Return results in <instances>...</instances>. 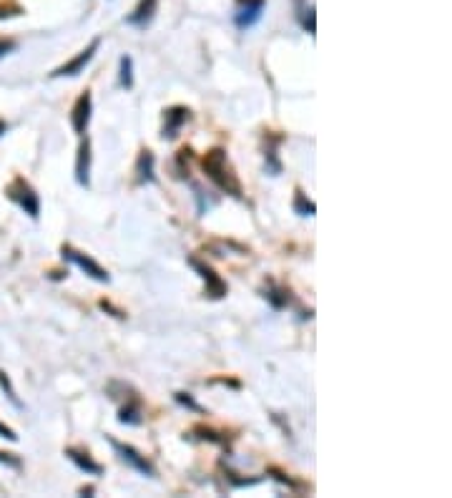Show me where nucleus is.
Segmentation results:
<instances>
[{"label":"nucleus","instance_id":"13","mask_svg":"<svg viewBox=\"0 0 452 498\" xmlns=\"http://www.w3.org/2000/svg\"><path fill=\"white\" fill-rule=\"evenodd\" d=\"M118 420L123 425H141L143 423V410H141V401L136 396L126 403V405L118 410Z\"/></svg>","mask_w":452,"mask_h":498},{"label":"nucleus","instance_id":"2","mask_svg":"<svg viewBox=\"0 0 452 498\" xmlns=\"http://www.w3.org/2000/svg\"><path fill=\"white\" fill-rule=\"evenodd\" d=\"M8 196H11V199L16 201V204L20 206V209H23L30 219H38L40 199H38V194H35V189L30 186L28 182H25V179H16V182L8 186Z\"/></svg>","mask_w":452,"mask_h":498},{"label":"nucleus","instance_id":"22","mask_svg":"<svg viewBox=\"0 0 452 498\" xmlns=\"http://www.w3.org/2000/svg\"><path fill=\"white\" fill-rule=\"evenodd\" d=\"M101 307H104V309H109V312H114V317H118V320H123V317H126V312H123V309H116L114 304H111V302H106V300H104V302H101Z\"/></svg>","mask_w":452,"mask_h":498},{"label":"nucleus","instance_id":"24","mask_svg":"<svg viewBox=\"0 0 452 498\" xmlns=\"http://www.w3.org/2000/svg\"><path fill=\"white\" fill-rule=\"evenodd\" d=\"M0 435H3V438H8V441H13V443L18 441V435L13 433V430L8 428V425H3V423H0Z\"/></svg>","mask_w":452,"mask_h":498},{"label":"nucleus","instance_id":"21","mask_svg":"<svg viewBox=\"0 0 452 498\" xmlns=\"http://www.w3.org/2000/svg\"><path fill=\"white\" fill-rule=\"evenodd\" d=\"M0 463L11 466V468H20V461H18L16 456H11V453H0Z\"/></svg>","mask_w":452,"mask_h":498},{"label":"nucleus","instance_id":"18","mask_svg":"<svg viewBox=\"0 0 452 498\" xmlns=\"http://www.w3.org/2000/svg\"><path fill=\"white\" fill-rule=\"evenodd\" d=\"M0 388L6 390V396H8V401H11V403H13V405H16V408H23V403L18 401V396H16V390H13V385H11V378H8V375H6V372H3V370H0Z\"/></svg>","mask_w":452,"mask_h":498},{"label":"nucleus","instance_id":"11","mask_svg":"<svg viewBox=\"0 0 452 498\" xmlns=\"http://www.w3.org/2000/svg\"><path fill=\"white\" fill-rule=\"evenodd\" d=\"M156 11H159V0H141L136 6V11L126 18V23L136 25V28H146V25L154 20Z\"/></svg>","mask_w":452,"mask_h":498},{"label":"nucleus","instance_id":"20","mask_svg":"<svg viewBox=\"0 0 452 498\" xmlns=\"http://www.w3.org/2000/svg\"><path fill=\"white\" fill-rule=\"evenodd\" d=\"M267 473H271L276 478V481H281V483H286V486H297V483L292 481V478H289V475L284 473V470H279V468H269L267 470Z\"/></svg>","mask_w":452,"mask_h":498},{"label":"nucleus","instance_id":"19","mask_svg":"<svg viewBox=\"0 0 452 498\" xmlns=\"http://www.w3.org/2000/svg\"><path fill=\"white\" fill-rule=\"evenodd\" d=\"M173 398H176V401H178V403H181V405H186V408H189V410H196V413H204V410H201V405H199V403H196V401H194V398H191V396H189V393H176V396H173Z\"/></svg>","mask_w":452,"mask_h":498},{"label":"nucleus","instance_id":"12","mask_svg":"<svg viewBox=\"0 0 452 498\" xmlns=\"http://www.w3.org/2000/svg\"><path fill=\"white\" fill-rule=\"evenodd\" d=\"M66 456H68V461H73L75 466H78L83 473L88 475H101L104 473V466L96 463V461L88 456V451H78V448H66Z\"/></svg>","mask_w":452,"mask_h":498},{"label":"nucleus","instance_id":"25","mask_svg":"<svg viewBox=\"0 0 452 498\" xmlns=\"http://www.w3.org/2000/svg\"><path fill=\"white\" fill-rule=\"evenodd\" d=\"M3 134H6V124H3V121H0V136H3Z\"/></svg>","mask_w":452,"mask_h":498},{"label":"nucleus","instance_id":"8","mask_svg":"<svg viewBox=\"0 0 452 498\" xmlns=\"http://www.w3.org/2000/svg\"><path fill=\"white\" fill-rule=\"evenodd\" d=\"M91 111H93L91 91H83L78 96V101H75L73 114H71V124H73V131L78 134V136H83V134H86L88 124H91Z\"/></svg>","mask_w":452,"mask_h":498},{"label":"nucleus","instance_id":"17","mask_svg":"<svg viewBox=\"0 0 452 498\" xmlns=\"http://www.w3.org/2000/svg\"><path fill=\"white\" fill-rule=\"evenodd\" d=\"M294 209H297L302 217H314L317 214V206L314 201H310L307 196L302 194V191H297V201H294Z\"/></svg>","mask_w":452,"mask_h":498},{"label":"nucleus","instance_id":"7","mask_svg":"<svg viewBox=\"0 0 452 498\" xmlns=\"http://www.w3.org/2000/svg\"><path fill=\"white\" fill-rule=\"evenodd\" d=\"M189 264L196 269V272H199L201 280L207 282V295H209V297H212V300H221L224 295L229 292V287H226V282H224L221 277H219L216 272H214V269L209 267V264L199 262V259H189Z\"/></svg>","mask_w":452,"mask_h":498},{"label":"nucleus","instance_id":"15","mask_svg":"<svg viewBox=\"0 0 452 498\" xmlns=\"http://www.w3.org/2000/svg\"><path fill=\"white\" fill-rule=\"evenodd\" d=\"M264 297L269 300L271 307H276V309H281V307H286V304H289V292H286L284 287H269Z\"/></svg>","mask_w":452,"mask_h":498},{"label":"nucleus","instance_id":"6","mask_svg":"<svg viewBox=\"0 0 452 498\" xmlns=\"http://www.w3.org/2000/svg\"><path fill=\"white\" fill-rule=\"evenodd\" d=\"M98 48H101V38H93L91 43H88V48H83V51H80L78 56L73 58V61H68V64H63L61 69H56L51 76H53V78H63V76H78L80 71L91 64V58L96 56Z\"/></svg>","mask_w":452,"mask_h":498},{"label":"nucleus","instance_id":"3","mask_svg":"<svg viewBox=\"0 0 452 498\" xmlns=\"http://www.w3.org/2000/svg\"><path fill=\"white\" fill-rule=\"evenodd\" d=\"M61 254H63V259L66 262H71V264H75V267L80 269V272H86L91 280H96V282H111V275L106 272L101 264L96 262V259H91L88 254H83V252H78V249H73L71 244H63L61 247Z\"/></svg>","mask_w":452,"mask_h":498},{"label":"nucleus","instance_id":"9","mask_svg":"<svg viewBox=\"0 0 452 498\" xmlns=\"http://www.w3.org/2000/svg\"><path fill=\"white\" fill-rule=\"evenodd\" d=\"M189 116H191V111L186 109V106H171L169 111H164V134H161V136L176 138L181 126L189 121Z\"/></svg>","mask_w":452,"mask_h":498},{"label":"nucleus","instance_id":"5","mask_svg":"<svg viewBox=\"0 0 452 498\" xmlns=\"http://www.w3.org/2000/svg\"><path fill=\"white\" fill-rule=\"evenodd\" d=\"M109 443L114 446V451L118 453L123 463H128L133 470H138V473H143V475H149V478H156V468L149 463V461H146V456H141V453H138L133 446L118 443V441H114V438H109Z\"/></svg>","mask_w":452,"mask_h":498},{"label":"nucleus","instance_id":"1","mask_svg":"<svg viewBox=\"0 0 452 498\" xmlns=\"http://www.w3.org/2000/svg\"><path fill=\"white\" fill-rule=\"evenodd\" d=\"M201 166H204L207 177L212 179V182L216 184L221 191L236 196V199H241V196H244L239 179H236V174H234V169H231L229 159H226V151H224V149L207 151V156L201 159Z\"/></svg>","mask_w":452,"mask_h":498},{"label":"nucleus","instance_id":"10","mask_svg":"<svg viewBox=\"0 0 452 498\" xmlns=\"http://www.w3.org/2000/svg\"><path fill=\"white\" fill-rule=\"evenodd\" d=\"M75 182L80 186H91V141L83 138L78 149V159H75Z\"/></svg>","mask_w":452,"mask_h":498},{"label":"nucleus","instance_id":"23","mask_svg":"<svg viewBox=\"0 0 452 498\" xmlns=\"http://www.w3.org/2000/svg\"><path fill=\"white\" fill-rule=\"evenodd\" d=\"M11 51H16V43L13 40H0V58L8 56Z\"/></svg>","mask_w":452,"mask_h":498},{"label":"nucleus","instance_id":"14","mask_svg":"<svg viewBox=\"0 0 452 498\" xmlns=\"http://www.w3.org/2000/svg\"><path fill=\"white\" fill-rule=\"evenodd\" d=\"M154 164H156V159H154V154H151L149 149L146 151H141V156H138V161H136V174H138V182L141 184H151L154 182Z\"/></svg>","mask_w":452,"mask_h":498},{"label":"nucleus","instance_id":"4","mask_svg":"<svg viewBox=\"0 0 452 498\" xmlns=\"http://www.w3.org/2000/svg\"><path fill=\"white\" fill-rule=\"evenodd\" d=\"M264 8H267V0H239L236 3L234 13V23L239 30H249L262 20Z\"/></svg>","mask_w":452,"mask_h":498},{"label":"nucleus","instance_id":"16","mask_svg":"<svg viewBox=\"0 0 452 498\" xmlns=\"http://www.w3.org/2000/svg\"><path fill=\"white\" fill-rule=\"evenodd\" d=\"M121 86L123 88H133V58L121 56Z\"/></svg>","mask_w":452,"mask_h":498}]
</instances>
